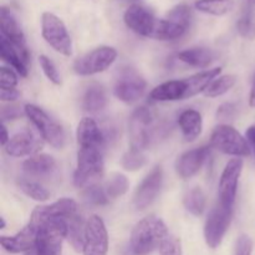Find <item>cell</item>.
I'll return each instance as SVG.
<instances>
[{
	"label": "cell",
	"instance_id": "15",
	"mask_svg": "<svg viewBox=\"0 0 255 255\" xmlns=\"http://www.w3.org/2000/svg\"><path fill=\"white\" fill-rule=\"evenodd\" d=\"M109 253V233L106 224L100 216H90L85 228L84 255H107Z\"/></svg>",
	"mask_w": 255,
	"mask_h": 255
},
{
	"label": "cell",
	"instance_id": "36",
	"mask_svg": "<svg viewBox=\"0 0 255 255\" xmlns=\"http://www.w3.org/2000/svg\"><path fill=\"white\" fill-rule=\"evenodd\" d=\"M39 64L42 72H44L45 76L47 77V80H49L50 82H52V84L56 85V86L61 85V75H60L59 70H57L54 61H52L50 57H47L46 55H40Z\"/></svg>",
	"mask_w": 255,
	"mask_h": 255
},
{
	"label": "cell",
	"instance_id": "1",
	"mask_svg": "<svg viewBox=\"0 0 255 255\" xmlns=\"http://www.w3.org/2000/svg\"><path fill=\"white\" fill-rule=\"evenodd\" d=\"M222 67L204 70L182 80H169L154 87L149 92V99L157 102L181 101L191 99L201 92L206 91L214 79L221 75Z\"/></svg>",
	"mask_w": 255,
	"mask_h": 255
},
{
	"label": "cell",
	"instance_id": "42",
	"mask_svg": "<svg viewBox=\"0 0 255 255\" xmlns=\"http://www.w3.org/2000/svg\"><path fill=\"white\" fill-rule=\"evenodd\" d=\"M20 97V92L15 90H0V100L2 102H14Z\"/></svg>",
	"mask_w": 255,
	"mask_h": 255
},
{
	"label": "cell",
	"instance_id": "3",
	"mask_svg": "<svg viewBox=\"0 0 255 255\" xmlns=\"http://www.w3.org/2000/svg\"><path fill=\"white\" fill-rule=\"evenodd\" d=\"M77 163L74 173V184L85 189L96 183L105 172L104 149L101 146L81 144L77 146Z\"/></svg>",
	"mask_w": 255,
	"mask_h": 255
},
{
	"label": "cell",
	"instance_id": "45",
	"mask_svg": "<svg viewBox=\"0 0 255 255\" xmlns=\"http://www.w3.org/2000/svg\"><path fill=\"white\" fill-rule=\"evenodd\" d=\"M249 106H251L252 109H255V76L253 80V85H252L251 95H249Z\"/></svg>",
	"mask_w": 255,
	"mask_h": 255
},
{
	"label": "cell",
	"instance_id": "23",
	"mask_svg": "<svg viewBox=\"0 0 255 255\" xmlns=\"http://www.w3.org/2000/svg\"><path fill=\"white\" fill-rule=\"evenodd\" d=\"M0 56L2 61L9 64L20 76L26 77L29 74V59L21 54L19 49L0 35Z\"/></svg>",
	"mask_w": 255,
	"mask_h": 255
},
{
	"label": "cell",
	"instance_id": "7",
	"mask_svg": "<svg viewBox=\"0 0 255 255\" xmlns=\"http://www.w3.org/2000/svg\"><path fill=\"white\" fill-rule=\"evenodd\" d=\"M192 21V10L189 5L178 4L172 7L166 16L159 19L156 40L171 41L183 36L188 31Z\"/></svg>",
	"mask_w": 255,
	"mask_h": 255
},
{
	"label": "cell",
	"instance_id": "29",
	"mask_svg": "<svg viewBox=\"0 0 255 255\" xmlns=\"http://www.w3.org/2000/svg\"><path fill=\"white\" fill-rule=\"evenodd\" d=\"M194 7L203 14L224 16L234 9L233 0H197Z\"/></svg>",
	"mask_w": 255,
	"mask_h": 255
},
{
	"label": "cell",
	"instance_id": "22",
	"mask_svg": "<svg viewBox=\"0 0 255 255\" xmlns=\"http://www.w3.org/2000/svg\"><path fill=\"white\" fill-rule=\"evenodd\" d=\"M22 172L32 178H49L57 172V162L47 153L35 154L24 161Z\"/></svg>",
	"mask_w": 255,
	"mask_h": 255
},
{
	"label": "cell",
	"instance_id": "38",
	"mask_svg": "<svg viewBox=\"0 0 255 255\" xmlns=\"http://www.w3.org/2000/svg\"><path fill=\"white\" fill-rule=\"evenodd\" d=\"M159 253L161 255H182L181 241L169 234L162 243Z\"/></svg>",
	"mask_w": 255,
	"mask_h": 255
},
{
	"label": "cell",
	"instance_id": "28",
	"mask_svg": "<svg viewBox=\"0 0 255 255\" xmlns=\"http://www.w3.org/2000/svg\"><path fill=\"white\" fill-rule=\"evenodd\" d=\"M239 35L247 40H255V0H246L243 14L237 22Z\"/></svg>",
	"mask_w": 255,
	"mask_h": 255
},
{
	"label": "cell",
	"instance_id": "18",
	"mask_svg": "<svg viewBox=\"0 0 255 255\" xmlns=\"http://www.w3.org/2000/svg\"><path fill=\"white\" fill-rule=\"evenodd\" d=\"M0 35L15 45L26 59H30L26 37L22 31L21 25L11 9L6 6L0 7Z\"/></svg>",
	"mask_w": 255,
	"mask_h": 255
},
{
	"label": "cell",
	"instance_id": "34",
	"mask_svg": "<svg viewBox=\"0 0 255 255\" xmlns=\"http://www.w3.org/2000/svg\"><path fill=\"white\" fill-rule=\"evenodd\" d=\"M121 164L122 167H124V169H126V171H139V169L143 168L147 164V157L144 156L143 151L129 148L128 151L122 156Z\"/></svg>",
	"mask_w": 255,
	"mask_h": 255
},
{
	"label": "cell",
	"instance_id": "43",
	"mask_svg": "<svg viewBox=\"0 0 255 255\" xmlns=\"http://www.w3.org/2000/svg\"><path fill=\"white\" fill-rule=\"evenodd\" d=\"M246 138L255 154V125H252V126L248 127V129H247L246 132Z\"/></svg>",
	"mask_w": 255,
	"mask_h": 255
},
{
	"label": "cell",
	"instance_id": "17",
	"mask_svg": "<svg viewBox=\"0 0 255 255\" xmlns=\"http://www.w3.org/2000/svg\"><path fill=\"white\" fill-rule=\"evenodd\" d=\"M77 214V203L71 198H61L46 206H39L32 211L29 224L39 231V227L50 219H69Z\"/></svg>",
	"mask_w": 255,
	"mask_h": 255
},
{
	"label": "cell",
	"instance_id": "37",
	"mask_svg": "<svg viewBox=\"0 0 255 255\" xmlns=\"http://www.w3.org/2000/svg\"><path fill=\"white\" fill-rule=\"evenodd\" d=\"M19 84L17 74L12 69L0 67V90H15Z\"/></svg>",
	"mask_w": 255,
	"mask_h": 255
},
{
	"label": "cell",
	"instance_id": "31",
	"mask_svg": "<svg viewBox=\"0 0 255 255\" xmlns=\"http://www.w3.org/2000/svg\"><path fill=\"white\" fill-rule=\"evenodd\" d=\"M104 187L110 201H114V199L120 198L127 193L129 188V182L125 174L115 172V173L110 174L107 181L105 182Z\"/></svg>",
	"mask_w": 255,
	"mask_h": 255
},
{
	"label": "cell",
	"instance_id": "25",
	"mask_svg": "<svg viewBox=\"0 0 255 255\" xmlns=\"http://www.w3.org/2000/svg\"><path fill=\"white\" fill-rule=\"evenodd\" d=\"M177 57L182 62H184V64L189 65L192 67H199V69L209 67L217 59L213 50L207 49V47H191V49H186L183 51L178 52Z\"/></svg>",
	"mask_w": 255,
	"mask_h": 255
},
{
	"label": "cell",
	"instance_id": "13",
	"mask_svg": "<svg viewBox=\"0 0 255 255\" xmlns=\"http://www.w3.org/2000/svg\"><path fill=\"white\" fill-rule=\"evenodd\" d=\"M244 162L242 158H233L226 164L219 178L218 203L226 208H234L239 178L243 172Z\"/></svg>",
	"mask_w": 255,
	"mask_h": 255
},
{
	"label": "cell",
	"instance_id": "12",
	"mask_svg": "<svg viewBox=\"0 0 255 255\" xmlns=\"http://www.w3.org/2000/svg\"><path fill=\"white\" fill-rule=\"evenodd\" d=\"M233 209L217 204L209 212L204 223V241L211 249H217L223 242L229 227H231Z\"/></svg>",
	"mask_w": 255,
	"mask_h": 255
},
{
	"label": "cell",
	"instance_id": "47",
	"mask_svg": "<svg viewBox=\"0 0 255 255\" xmlns=\"http://www.w3.org/2000/svg\"><path fill=\"white\" fill-rule=\"evenodd\" d=\"M94 1H99V0H94Z\"/></svg>",
	"mask_w": 255,
	"mask_h": 255
},
{
	"label": "cell",
	"instance_id": "14",
	"mask_svg": "<svg viewBox=\"0 0 255 255\" xmlns=\"http://www.w3.org/2000/svg\"><path fill=\"white\" fill-rule=\"evenodd\" d=\"M147 82L136 70L131 67L121 70L114 87V94L125 104H133L143 96Z\"/></svg>",
	"mask_w": 255,
	"mask_h": 255
},
{
	"label": "cell",
	"instance_id": "30",
	"mask_svg": "<svg viewBox=\"0 0 255 255\" xmlns=\"http://www.w3.org/2000/svg\"><path fill=\"white\" fill-rule=\"evenodd\" d=\"M207 198L203 189L199 187H193L189 189L183 197V206L192 216L201 217L206 209Z\"/></svg>",
	"mask_w": 255,
	"mask_h": 255
},
{
	"label": "cell",
	"instance_id": "19",
	"mask_svg": "<svg viewBox=\"0 0 255 255\" xmlns=\"http://www.w3.org/2000/svg\"><path fill=\"white\" fill-rule=\"evenodd\" d=\"M42 146H44L42 137L37 136L30 129H25L12 136L4 149L6 154L11 157H31L37 154Z\"/></svg>",
	"mask_w": 255,
	"mask_h": 255
},
{
	"label": "cell",
	"instance_id": "40",
	"mask_svg": "<svg viewBox=\"0 0 255 255\" xmlns=\"http://www.w3.org/2000/svg\"><path fill=\"white\" fill-rule=\"evenodd\" d=\"M236 114V106L233 104H223L218 107L217 111V117L218 120H232Z\"/></svg>",
	"mask_w": 255,
	"mask_h": 255
},
{
	"label": "cell",
	"instance_id": "8",
	"mask_svg": "<svg viewBox=\"0 0 255 255\" xmlns=\"http://www.w3.org/2000/svg\"><path fill=\"white\" fill-rule=\"evenodd\" d=\"M211 146L228 156L248 157L251 154V146L233 126L222 124L213 129L211 134Z\"/></svg>",
	"mask_w": 255,
	"mask_h": 255
},
{
	"label": "cell",
	"instance_id": "33",
	"mask_svg": "<svg viewBox=\"0 0 255 255\" xmlns=\"http://www.w3.org/2000/svg\"><path fill=\"white\" fill-rule=\"evenodd\" d=\"M237 84V76L236 75H222V76L217 77L213 81L209 84V86L207 87L206 91L203 92L204 96L211 97V99H216V97L223 96L227 92L231 91L234 87V85Z\"/></svg>",
	"mask_w": 255,
	"mask_h": 255
},
{
	"label": "cell",
	"instance_id": "32",
	"mask_svg": "<svg viewBox=\"0 0 255 255\" xmlns=\"http://www.w3.org/2000/svg\"><path fill=\"white\" fill-rule=\"evenodd\" d=\"M17 187L25 196L36 202H46L50 198V192L41 183L31 178L17 179Z\"/></svg>",
	"mask_w": 255,
	"mask_h": 255
},
{
	"label": "cell",
	"instance_id": "21",
	"mask_svg": "<svg viewBox=\"0 0 255 255\" xmlns=\"http://www.w3.org/2000/svg\"><path fill=\"white\" fill-rule=\"evenodd\" d=\"M37 237V229L27 223L20 232H17L14 236H1L0 237V244L4 248V251L9 253H27L31 249L35 248Z\"/></svg>",
	"mask_w": 255,
	"mask_h": 255
},
{
	"label": "cell",
	"instance_id": "6",
	"mask_svg": "<svg viewBox=\"0 0 255 255\" xmlns=\"http://www.w3.org/2000/svg\"><path fill=\"white\" fill-rule=\"evenodd\" d=\"M41 35L47 45L64 56L72 55V39L66 25L54 12L45 11L41 15Z\"/></svg>",
	"mask_w": 255,
	"mask_h": 255
},
{
	"label": "cell",
	"instance_id": "39",
	"mask_svg": "<svg viewBox=\"0 0 255 255\" xmlns=\"http://www.w3.org/2000/svg\"><path fill=\"white\" fill-rule=\"evenodd\" d=\"M253 241L248 234H241L236 242L234 255H252L253 253Z\"/></svg>",
	"mask_w": 255,
	"mask_h": 255
},
{
	"label": "cell",
	"instance_id": "5",
	"mask_svg": "<svg viewBox=\"0 0 255 255\" xmlns=\"http://www.w3.org/2000/svg\"><path fill=\"white\" fill-rule=\"evenodd\" d=\"M67 219H50L39 227L35 244L36 255H61L62 243L67 238Z\"/></svg>",
	"mask_w": 255,
	"mask_h": 255
},
{
	"label": "cell",
	"instance_id": "27",
	"mask_svg": "<svg viewBox=\"0 0 255 255\" xmlns=\"http://www.w3.org/2000/svg\"><path fill=\"white\" fill-rule=\"evenodd\" d=\"M67 241L71 244L75 252L80 253L84 249L85 242V228H86V222L82 221V217L79 213L74 217L67 219Z\"/></svg>",
	"mask_w": 255,
	"mask_h": 255
},
{
	"label": "cell",
	"instance_id": "9",
	"mask_svg": "<svg viewBox=\"0 0 255 255\" xmlns=\"http://www.w3.org/2000/svg\"><path fill=\"white\" fill-rule=\"evenodd\" d=\"M154 116L147 107H138L132 112L128 122L131 148L144 151L149 147L153 137Z\"/></svg>",
	"mask_w": 255,
	"mask_h": 255
},
{
	"label": "cell",
	"instance_id": "35",
	"mask_svg": "<svg viewBox=\"0 0 255 255\" xmlns=\"http://www.w3.org/2000/svg\"><path fill=\"white\" fill-rule=\"evenodd\" d=\"M82 197L87 203L94 206H106L110 203V198L107 197L105 187L97 183L86 187L82 192Z\"/></svg>",
	"mask_w": 255,
	"mask_h": 255
},
{
	"label": "cell",
	"instance_id": "24",
	"mask_svg": "<svg viewBox=\"0 0 255 255\" xmlns=\"http://www.w3.org/2000/svg\"><path fill=\"white\" fill-rule=\"evenodd\" d=\"M178 125L186 141L192 142L201 136L203 129V119L198 111L189 109L179 115Z\"/></svg>",
	"mask_w": 255,
	"mask_h": 255
},
{
	"label": "cell",
	"instance_id": "11",
	"mask_svg": "<svg viewBox=\"0 0 255 255\" xmlns=\"http://www.w3.org/2000/svg\"><path fill=\"white\" fill-rule=\"evenodd\" d=\"M126 26L137 35L156 40L159 19L154 15L153 10L142 4H132L124 14Z\"/></svg>",
	"mask_w": 255,
	"mask_h": 255
},
{
	"label": "cell",
	"instance_id": "16",
	"mask_svg": "<svg viewBox=\"0 0 255 255\" xmlns=\"http://www.w3.org/2000/svg\"><path fill=\"white\" fill-rule=\"evenodd\" d=\"M163 186V169L156 166L142 179L133 194V206L138 211L148 208L157 199Z\"/></svg>",
	"mask_w": 255,
	"mask_h": 255
},
{
	"label": "cell",
	"instance_id": "26",
	"mask_svg": "<svg viewBox=\"0 0 255 255\" xmlns=\"http://www.w3.org/2000/svg\"><path fill=\"white\" fill-rule=\"evenodd\" d=\"M107 106L106 90L100 84H92L87 87L82 97V107L90 114H97Z\"/></svg>",
	"mask_w": 255,
	"mask_h": 255
},
{
	"label": "cell",
	"instance_id": "44",
	"mask_svg": "<svg viewBox=\"0 0 255 255\" xmlns=\"http://www.w3.org/2000/svg\"><path fill=\"white\" fill-rule=\"evenodd\" d=\"M0 131H1V136H0V144H1L2 147H5L7 143H9V141H10L9 132H7L5 124L1 125V128H0Z\"/></svg>",
	"mask_w": 255,
	"mask_h": 255
},
{
	"label": "cell",
	"instance_id": "41",
	"mask_svg": "<svg viewBox=\"0 0 255 255\" xmlns=\"http://www.w3.org/2000/svg\"><path fill=\"white\" fill-rule=\"evenodd\" d=\"M21 115V112H20V109L17 106H12V105H10V106H2L1 107V121L2 124H4L6 120H15L17 119V117Z\"/></svg>",
	"mask_w": 255,
	"mask_h": 255
},
{
	"label": "cell",
	"instance_id": "4",
	"mask_svg": "<svg viewBox=\"0 0 255 255\" xmlns=\"http://www.w3.org/2000/svg\"><path fill=\"white\" fill-rule=\"evenodd\" d=\"M24 114L45 142L56 149L64 148L66 144V134L59 122L51 119L41 107L32 104L25 105Z\"/></svg>",
	"mask_w": 255,
	"mask_h": 255
},
{
	"label": "cell",
	"instance_id": "46",
	"mask_svg": "<svg viewBox=\"0 0 255 255\" xmlns=\"http://www.w3.org/2000/svg\"><path fill=\"white\" fill-rule=\"evenodd\" d=\"M0 222H1V226H0V229H5V227H6V223H5V218H4V217H0Z\"/></svg>",
	"mask_w": 255,
	"mask_h": 255
},
{
	"label": "cell",
	"instance_id": "2",
	"mask_svg": "<svg viewBox=\"0 0 255 255\" xmlns=\"http://www.w3.org/2000/svg\"><path fill=\"white\" fill-rule=\"evenodd\" d=\"M169 232L161 218L151 216L139 221L133 227L129 247L133 255H149L161 248Z\"/></svg>",
	"mask_w": 255,
	"mask_h": 255
},
{
	"label": "cell",
	"instance_id": "20",
	"mask_svg": "<svg viewBox=\"0 0 255 255\" xmlns=\"http://www.w3.org/2000/svg\"><path fill=\"white\" fill-rule=\"evenodd\" d=\"M211 153L209 147H198L182 153L174 163V169L179 178L189 179L196 176Z\"/></svg>",
	"mask_w": 255,
	"mask_h": 255
},
{
	"label": "cell",
	"instance_id": "10",
	"mask_svg": "<svg viewBox=\"0 0 255 255\" xmlns=\"http://www.w3.org/2000/svg\"><path fill=\"white\" fill-rule=\"evenodd\" d=\"M117 59V50L112 46H99L74 62V71L80 76H91V75L104 72L112 66Z\"/></svg>",
	"mask_w": 255,
	"mask_h": 255
}]
</instances>
